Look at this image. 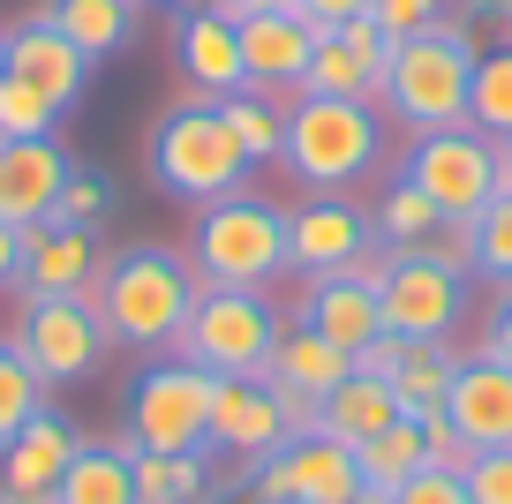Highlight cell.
<instances>
[{"mask_svg": "<svg viewBox=\"0 0 512 504\" xmlns=\"http://www.w3.org/2000/svg\"><path fill=\"white\" fill-rule=\"evenodd\" d=\"M256 8H294V0H219V16H234V23L256 16Z\"/></svg>", "mask_w": 512, "mask_h": 504, "instance_id": "f6af8a7d", "label": "cell"}, {"mask_svg": "<svg viewBox=\"0 0 512 504\" xmlns=\"http://www.w3.org/2000/svg\"><path fill=\"white\" fill-rule=\"evenodd\" d=\"M53 504H136V459H128V444H76Z\"/></svg>", "mask_w": 512, "mask_h": 504, "instance_id": "4316f807", "label": "cell"}, {"mask_svg": "<svg viewBox=\"0 0 512 504\" xmlns=\"http://www.w3.org/2000/svg\"><path fill=\"white\" fill-rule=\"evenodd\" d=\"M53 121H61V106H53L46 91H31L16 68H0V143H16V136H53Z\"/></svg>", "mask_w": 512, "mask_h": 504, "instance_id": "e575fe53", "label": "cell"}, {"mask_svg": "<svg viewBox=\"0 0 512 504\" xmlns=\"http://www.w3.org/2000/svg\"><path fill=\"white\" fill-rule=\"evenodd\" d=\"M16 271H23V234H16V226H0V294L16 286Z\"/></svg>", "mask_w": 512, "mask_h": 504, "instance_id": "ee69618b", "label": "cell"}, {"mask_svg": "<svg viewBox=\"0 0 512 504\" xmlns=\"http://www.w3.org/2000/svg\"><path fill=\"white\" fill-rule=\"evenodd\" d=\"M377 309L384 331H400V339H452L467 316V264L445 249H400Z\"/></svg>", "mask_w": 512, "mask_h": 504, "instance_id": "9c48e42d", "label": "cell"}, {"mask_svg": "<svg viewBox=\"0 0 512 504\" xmlns=\"http://www.w3.org/2000/svg\"><path fill=\"white\" fill-rule=\"evenodd\" d=\"M16 347L31 354V369L46 384H83L106 362V324H98L91 294H61V301H23L16 316Z\"/></svg>", "mask_w": 512, "mask_h": 504, "instance_id": "30bf717a", "label": "cell"}, {"mask_svg": "<svg viewBox=\"0 0 512 504\" xmlns=\"http://www.w3.org/2000/svg\"><path fill=\"white\" fill-rule=\"evenodd\" d=\"M279 444H294V422H287V399L272 392L264 377H219L211 384V452L241 459H272Z\"/></svg>", "mask_w": 512, "mask_h": 504, "instance_id": "4fadbf2b", "label": "cell"}, {"mask_svg": "<svg viewBox=\"0 0 512 504\" xmlns=\"http://www.w3.org/2000/svg\"><path fill=\"white\" fill-rule=\"evenodd\" d=\"M384 158V121L377 106L362 98H287V143H279V166L302 181L309 196H332V189H354V181L377 174Z\"/></svg>", "mask_w": 512, "mask_h": 504, "instance_id": "3957f363", "label": "cell"}, {"mask_svg": "<svg viewBox=\"0 0 512 504\" xmlns=\"http://www.w3.org/2000/svg\"><path fill=\"white\" fill-rule=\"evenodd\" d=\"M369 0H294V16H309V23H347V16H362Z\"/></svg>", "mask_w": 512, "mask_h": 504, "instance_id": "7bdbcfd3", "label": "cell"}, {"mask_svg": "<svg viewBox=\"0 0 512 504\" xmlns=\"http://www.w3.org/2000/svg\"><path fill=\"white\" fill-rule=\"evenodd\" d=\"M219 113H226V128H234V143L249 151V166L279 158V143H287V106H279V98L234 91V98H219Z\"/></svg>", "mask_w": 512, "mask_h": 504, "instance_id": "836d02e7", "label": "cell"}, {"mask_svg": "<svg viewBox=\"0 0 512 504\" xmlns=\"http://www.w3.org/2000/svg\"><path fill=\"white\" fill-rule=\"evenodd\" d=\"M377 234L369 226L362 204H347V196H309V204L287 211V271H302V279H332V271L354 264V249Z\"/></svg>", "mask_w": 512, "mask_h": 504, "instance_id": "5bb4252c", "label": "cell"}, {"mask_svg": "<svg viewBox=\"0 0 512 504\" xmlns=\"http://www.w3.org/2000/svg\"><path fill=\"white\" fill-rule=\"evenodd\" d=\"M302 324L317 331V339H332V347L362 354L369 339L384 331V309H377V294H369V286H354L347 271H332V279H309V294H302Z\"/></svg>", "mask_w": 512, "mask_h": 504, "instance_id": "7402d4cb", "label": "cell"}, {"mask_svg": "<svg viewBox=\"0 0 512 504\" xmlns=\"http://www.w3.org/2000/svg\"><path fill=\"white\" fill-rule=\"evenodd\" d=\"M369 226H377V234L392 241V249H430V241L445 234L437 204H430V196L415 189V181H392V189L377 196V219H369Z\"/></svg>", "mask_w": 512, "mask_h": 504, "instance_id": "d6a6232c", "label": "cell"}, {"mask_svg": "<svg viewBox=\"0 0 512 504\" xmlns=\"http://www.w3.org/2000/svg\"><path fill=\"white\" fill-rule=\"evenodd\" d=\"M279 331H287V316L264 294H249V286H196L189 324L174 339V362H196L211 377H264Z\"/></svg>", "mask_w": 512, "mask_h": 504, "instance_id": "8992f818", "label": "cell"}, {"mask_svg": "<svg viewBox=\"0 0 512 504\" xmlns=\"http://www.w3.org/2000/svg\"><path fill=\"white\" fill-rule=\"evenodd\" d=\"M174 53H181V76H189L196 98H234V91H241V38H234V16H219V8L181 16Z\"/></svg>", "mask_w": 512, "mask_h": 504, "instance_id": "ffe728a7", "label": "cell"}, {"mask_svg": "<svg viewBox=\"0 0 512 504\" xmlns=\"http://www.w3.org/2000/svg\"><path fill=\"white\" fill-rule=\"evenodd\" d=\"M76 429L61 422V414H38V422H23L16 437L0 444V504H53V489H61L68 459H76Z\"/></svg>", "mask_w": 512, "mask_h": 504, "instance_id": "e0dca14e", "label": "cell"}, {"mask_svg": "<svg viewBox=\"0 0 512 504\" xmlns=\"http://www.w3.org/2000/svg\"><path fill=\"white\" fill-rule=\"evenodd\" d=\"M347 504H392V497H384V489H354Z\"/></svg>", "mask_w": 512, "mask_h": 504, "instance_id": "7dc6e473", "label": "cell"}, {"mask_svg": "<svg viewBox=\"0 0 512 504\" xmlns=\"http://www.w3.org/2000/svg\"><path fill=\"white\" fill-rule=\"evenodd\" d=\"M211 369L196 362H159L128 384V452H211Z\"/></svg>", "mask_w": 512, "mask_h": 504, "instance_id": "52a82bcc", "label": "cell"}, {"mask_svg": "<svg viewBox=\"0 0 512 504\" xmlns=\"http://www.w3.org/2000/svg\"><path fill=\"white\" fill-rule=\"evenodd\" d=\"M151 181H159L174 204H219V196H234L241 181H249V151L234 143V128H226L219 98H181V106L159 113V128H151Z\"/></svg>", "mask_w": 512, "mask_h": 504, "instance_id": "277c9868", "label": "cell"}, {"mask_svg": "<svg viewBox=\"0 0 512 504\" xmlns=\"http://www.w3.org/2000/svg\"><path fill=\"white\" fill-rule=\"evenodd\" d=\"M392 422H400V392L384 377H362V369H354L339 392L317 399V429L339 437V444H362V437H377V429H392Z\"/></svg>", "mask_w": 512, "mask_h": 504, "instance_id": "603a6c76", "label": "cell"}, {"mask_svg": "<svg viewBox=\"0 0 512 504\" xmlns=\"http://www.w3.org/2000/svg\"><path fill=\"white\" fill-rule=\"evenodd\" d=\"M0 61L16 68L31 91H46L61 113H76L83 106V91H91V61H83L76 46H68L61 31H53L46 16H31V23H16V31L0 38Z\"/></svg>", "mask_w": 512, "mask_h": 504, "instance_id": "ac0fdd59", "label": "cell"}, {"mask_svg": "<svg viewBox=\"0 0 512 504\" xmlns=\"http://www.w3.org/2000/svg\"><path fill=\"white\" fill-rule=\"evenodd\" d=\"M53 407V384L31 369V354L16 347V331L0 339V444L16 437L23 422H38V414Z\"/></svg>", "mask_w": 512, "mask_h": 504, "instance_id": "1f68e13d", "label": "cell"}, {"mask_svg": "<svg viewBox=\"0 0 512 504\" xmlns=\"http://www.w3.org/2000/svg\"><path fill=\"white\" fill-rule=\"evenodd\" d=\"M241 504H256V497H241Z\"/></svg>", "mask_w": 512, "mask_h": 504, "instance_id": "f907efd6", "label": "cell"}, {"mask_svg": "<svg viewBox=\"0 0 512 504\" xmlns=\"http://www.w3.org/2000/svg\"><path fill=\"white\" fill-rule=\"evenodd\" d=\"M68 166H76V158H68L53 136H16V143H0V226H16V234L46 226L53 204H61Z\"/></svg>", "mask_w": 512, "mask_h": 504, "instance_id": "9a60e30c", "label": "cell"}, {"mask_svg": "<svg viewBox=\"0 0 512 504\" xmlns=\"http://www.w3.org/2000/svg\"><path fill=\"white\" fill-rule=\"evenodd\" d=\"M189 271H196V286H249V294H264L287 271V211L249 189L204 204L196 211Z\"/></svg>", "mask_w": 512, "mask_h": 504, "instance_id": "5b68a950", "label": "cell"}, {"mask_svg": "<svg viewBox=\"0 0 512 504\" xmlns=\"http://www.w3.org/2000/svg\"><path fill=\"white\" fill-rule=\"evenodd\" d=\"M460 482H467V497H475V504H512V444H497V452H475Z\"/></svg>", "mask_w": 512, "mask_h": 504, "instance_id": "f35d334b", "label": "cell"}, {"mask_svg": "<svg viewBox=\"0 0 512 504\" xmlns=\"http://www.w3.org/2000/svg\"><path fill=\"white\" fill-rule=\"evenodd\" d=\"M136 459V504H219L211 452H128Z\"/></svg>", "mask_w": 512, "mask_h": 504, "instance_id": "d4e9b609", "label": "cell"}, {"mask_svg": "<svg viewBox=\"0 0 512 504\" xmlns=\"http://www.w3.org/2000/svg\"><path fill=\"white\" fill-rule=\"evenodd\" d=\"M452 0H369L362 16L377 23L392 46H407V38H422V31H437V16H445Z\"/></svg>", "mask_w": 512, "mask_h": 504, "instance_id": "8d00e7d4", "label": "cell"}, {"mask_svg": "<svg viewBox=\"0 0 512 504\" xmlns=\"http://www.w3.org/2000/svg\"><path fill=\"white\" fill-rule=\"evenodd\" d=\"M392 504H475V497H467V482L452 467H415L400 489H392Z\"/></svg>", "mask_w": 512, "mask_h": 504, "instance_id": "ab89813d", "label": "cell"}, {"mask_svg": "<svg viewBox=\"0 0 512 504\" xmlns=\"http://www.w3.org/2000/svg\"><path fill=\"white\" fill-rule=\"evenodd\" d=\"M46 23L83 53V61H113L136 31V0H53Z\"/></svg>", "mask_w": 512, "mask_h": 504, "instance_id": "484cf974", "label": "cell"}, {"mask_svg": "<svg viewBox=\"0 0 512 504\" xmlns=\"http://www.w3.org/2000/svg\"><path fill=\"white\" fill-rule=\"evenodd\" d=\"M98 264H106V249H98V234H83V226H31L23 234V271H16V294L23 301H61V294H91L98 286Z\"/></svg>", "mask_w": 512, "mask_h": 504, "instance_id": "2e32d148", "label": "cell"}, {"mask_svg": "<svg viewBox=\"0 0 512 504\" xmlns=\"http://www.w3.org/2000/svg\"><path fill=\"white\" fill-rule=\"evenodd\" d=\"M0 68H8V61H0Z\"/></svg>", "mask_w": 512, "mask_h": 504, "instance_id": "816d5d0a", "label": "cell"}, {"mask_svg": "<svg viewBox=\"0 0 512 504\" xmlns=\"http://www.w3.org/2000/svg\"><path fill=\"white\" fill-rule=\"evenodd\" d=\"M392 264H400V249H392V241H384V234H369L362 249H354L347 279H354V286H369V294H384V279H392Z\"/></svg>", "mask_w": 512, "mask_h": 504, "instance_id": "60d3db41", "label": "cell"}, {"mask_svg": "<svg viewBox=\"0 0 512 504\" xmlns=\"http://www.w3.org/2000/svg\"><path fill=\"white\" fill-rule=\"evenodd\" d=\"M354 377V354L332 347V339H317L309 324H287L272 347V369H264V384H279L287 399H324L339 392V384Z\"/></svg>", "mask_w": 512, "mask_h": 504, "instance_id": "44dd1931", "label": "cell"}, {"mask_svg": "<svg viewBox=\"0 0 512 504\" xmlns=\"http://www.w3.org/2000/svg\"><path fill=\"white\" fill-rule=\"evenodd\" d=\"M475 16H505L512 23V0H475Z\"/></svg>", "mask_w": 512, "mask_h": 504, "instance_id": "bcb514c9", "label": "cell"}, {"mask_svg": "<svg viewBox=\"0 0 512 504\" xmlns=\"http://www.w3.org/2000/svg\"><path fill=\"white\" fill-rule=\"evenodd\" d=\"M415 467H430V452H422V429L407 422V414L392 429H377V437L354 444V474H362V489H384V497H392Z\"/></svg>", "mask_w": 512, "mask_h": 504, "instance_id": "f546056e", "label": "cell"}, {"mask_svg": "<svg viewBox=\"0 0 512 504\" xmlns=\"http://www.w3.org/2000/svg\"><path fill=\"white\" fill-rule=\"evenodd\" d=\"M400 181H415V189L437 204L445 234H460V226H475L482 211H490V196H497V143L482 136V128H430V136H415Z\"/></svg>", "mask_w": 512, "mask_h": 504, "instance_id": "ba28073f", "label": "cell"}, {"mask_svg": "<svg viewBox=\"0 0 512 504\" xmlns=\"http://www.w3.org/2000/svg\"><path fill=\"white\" fill-rule=\"evenodd\" d=\"M475 354H490V362L512 369V286L497 294V309H490V324H482V347Z\"/></svg>", "mask_w": 512, "mask_h": 504, "instance_id": "b9f144b4", "label": "cell"}, {"mask_svg": "<svg viewBox=\"0 0 512 504\" xmlns=\"http://www.w3.org/2000/svg\"><path fill=\"white\" fill-rule=\"evenodd\" d=\"M309 98H362V106H377L384 98V68H369L362 53L339 38V23H317V53H309V76H302ZM294 91V98H302Z\"/></svg>", "mask_w": 512, "mask_h": 504, "instance_id": "cb8c5ba5", "label": "cell"}, {"mask_svg": "<svg viewBox=\"0 0 512 504\" xmlns=\"http://www.w3.org/2000/svg\"><path fill=\"white\" fill-rule=\"evenodd\" d=\"M241 38V91L256 98H294L309 76V53H317V23L294 16V8H256L234 23Z\"/></svg>", "mask_w": 512, "mask_h": 504, "instance_id": "7c38bea8", "label": "cell"}, {"mask_svg": "<svg viewBox=\"0 0 512 504\" xmlns=\"http://www.w3.org/2000/svg\"><path fill=\"white\" fill-rule=\"evenodd\" d=\"M113 211V189L98 166H68L61 181V204H53V226H83V234H98V219Z\"/></svg>", "mask_w": 512, "mask_h": 504, "instance_id": "d590c367", "label": "cell"}, {"mask_svg": "<svg viewBox=\"0 0 512 504\" xmlns=\"http://www.w3.org/2000/svg\"><path fill=\"white\" fill-rule=\"evenodd\" d=\"M445 414L475 452H497L512 444V369L490 362V354H460L452 369V392H445Z\"/></svg>", "mask_w": 512, "mask_h": 504, "instance_id": "d6986e66", "label": "cell"}, {"mask_svg": "<svg viewBox=\"0 0 512 504\" xmlns=\"http://www.w3.org/2000/svg\"><path fill=\"white\" fill-rule=\"evenodd\" d=\"M445 256H460L467 279H490L497 294H505L512 286V196H490V211H482L475 226L445 234Z\"/></svg>", "mask_w": 512, "mask_h": 504, "instance_id": "83f0119b", "label": "cell"}, {"mask_svg": "<svg viewBox=\"0 0 512 504\" xmlns=\"http://www.w3.org/2000/svg\"><path fill=\"white\" fill-rule=\"evenodd\" d=\"M505 158H512V136H505Z\"/></svg>", "mask_w": 512, "mask_h": 504, "instance_id": "681fc988", "label": "cell"}, {"mask_svg": "<svg viewBox=\"0 0 512 504\" xmlns=\"http://www.w3.org/2000/svg\"><path fill=\"white\" fill-rule=\"evenodd\" d=\"M467 128H482L490 143L512 136V46L475 53V76H467Z\"/></svg>", "mask_w": 512, "mask_h": 504, "instance_id": "4dcf8cb0", "label": "cell"}, {"mask_svg": "<svg viewBox=\"0 0 512 504\" xmlns=\"http://www.w3.org/2000/svg\"><path fill=\"white\" fill-rule=\"evenodd\" d=\"M467 76H475V8H445V16H437V31L392 46L377 113H392L407 136H430V128H467Z\"/></svg>", "mask_w": 512, "mask_h": 504, "instance_id": "7a4b0ae2", "label": "cell"}, {"mask_svg": "<svg viewBox=\"0 0 512 504\" xmlns=\"http://www.w3.org/2000/svg\"><path fill=\"white\" fill-rule=\"evenodd\" d=\"M407 422L422 429V452H430V467H452V474H467V459H475V444L452 429V414L445 407H422V414H407Z\"/></svg>", "mask_w": 512, "mask_h": 504, "instance_id": "74e56055", "label": "cell"}, {"mask_svg": "<svg viewBox=\"0 0 512 504\" xmlns=\"http://www.w3.org/2000/svg\"><path fill=\"white\" fill-rule=\"evenodd\" d=\"M166 8H181V16H196V8H219V0H166Z\"/></svg>", "mask_w": 512, "mask_h": 504, "instance_id": "c3c4849f", "label": "cell"}, {"mask_svg": "<svg viewBox=\"0 0 512 504\" xmlns=\"http://www.w3.org/2000/svg\"><path fill=\"white\" fill-rule=\"evenodd\" d=\"M452 369H460L452 339H400V362H392V377H384V384L400 392V414H422V407H445Z\"/></svg>", "mask_w": 512, "mask_h": 504, "instance_id": "f1b7e54d", "label": "cell"}, {"mask_svg": "<svg viewBox=\"0 0 512 504\" xmlns=\"http://www.w3.org/2000/svg\"><path fill=\"white\" fill-rule=\"evenodd\" d=\"M189 301H196L189 256L159 249V241L106 256V264H98V286H91V309H98V324H106V339L128 347V354H174L181 324H189Z\"/></svg>", "mask_w": 512, "mask_h": 504, "instance_id": "6da1fadb", "label": "cell"}, {"mask_svg": "<svg viewBox=\"0 0 512 504\" xmlns=\"http://www.w3.org/2000/svg\"><path fill=\"white\" fill-rule=\"evenodd\" d=\"M354 489H362V474H354V444L339 437H294L279 444L272 459H256L249 467V497L256 504H347Z\"/></svg>", "mask_w": 512, "mask_h": 504, "instance_id": "8fae6325", "label": "cell"}]
</instances>
